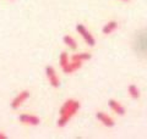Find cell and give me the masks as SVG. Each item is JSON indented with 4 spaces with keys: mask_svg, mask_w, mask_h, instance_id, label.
Returning a JSON list of instances; mask_svg holds the SVG:
<instances>
[{
    "mask_svg": "<svg viewBox=\"0 0 147 139\" xmlns=\"http://www.w3.org/2000/svg\"><path fill=\"white\" fill-rule=\"evenodd\" d=\"M80 103L75 99H67L65 103L63 104V106L60 108V111H59V120H58V127H64L66 126V123L70 121L71 117L75 115L77 111L80 110Z\"/></svg>",
    "mask_w": 147,
    "mask_h": 139,
    "instance_id": "obj_1",
    "label": "cell"
},
{
    "mask_svg": "<svg viewBox=\"0 0 147 139\" xmlns=\"http://www.w3.org/2000/svg\"><path fill=\"white\" fill-rule=\"evenodd\" d=\"M76 31H77V33H79L82 38H84V40L86 41L87 45H90V46L96 45V39L93 38V35L91 34V32L87 29L84 25H80V23H79V25L76 26Z\"/></svg>",
    "mask_w": 147,
    "mask_h": 139,
    "instance_id": "obj_2",
    "label": "cell"
},
{
    "mask_svg": "<svg viewBox=\"0 0 147 139\" xmlns=\"http://www.w3.org/2000/svg\"><path fill=\"white\" fill-rule=\"evenodd\" d=\"M45 76H47L48 81L50 83V86L54 87V88H58L60 86V80H59V77L57 75V72H55V70L53 66H47L45 67Z\"/></svg>",
    "mask_w": 147,
    "mask_h": 139,
    "instance_id": "obj_3",
    "label": "cell"
},
{
    "mask_svg": "<svg viewBox=\"0 0 147 139\" xmlns=\"http://www.w3.org/2000/svg\"><path fill=\"white\" fill-rule=\"evenodd\" d=\"M30 98V92L28 90H24V92H21L20 94H17L15 98L12 99V101H11V104H10V106H11V109H13V110H16V109H18L20 106L25 103V101Z\"/></svg>",
    "mask_w": 147,
    "mask_h": 139,
    "instance_id": "obj_4",
    "label": "cell"
},
{
    "mask_svg": "<svg viewBox=\"0 0 147 139\" xmlns=\"http://www.w3.org/2000/svg\"><path fill=\"white\" fill-rule=\"evenodd\" d=\"M18 121L25 124H30V126H38L40 123V118L38 116L30 115V114H21L18 116Z\"/></svg>",
    "mask_w": 147,
    "mask_h": 139,
    "instance_id": "obj_5",
    "label": "cell"
},
{
    "mask_svg": "<svg viewBox=\"0 0 147 139\" xmlns=\"http://www.w3.org/2000/svg\"><path fill=\"white\" fill-rule=\"evenodd\" d=\"M96 117L99 122H102L105 127H113L114 126V120L110 117L109 115L104 114V112H97L96 114Z\"/></svg>",
    "mask_w": 147,
    "mask_h": 139,
    "instance_id": "obj_6",
    "label": "cell"
},
{
    "mask_svg": "<svg viewBox=\"0 0 147 139\" xmlns=\"http://www.w3.org/2000/svg\"><path fill=\"white\" fill-rule=\"evenodd\" d=\"M108 105H109V108L112 109L115 114H118V115H125V108H124L120 103H118L117 100L110 99L108 101Z\"/></svg>",
    "mask_w": 147,
    "mask_h": 139,
    "instance_id": "obj_7",
    "label": "cell"
},
{
    "mask_svg": "<svg viewBox=\"0 0 147 139\" xmlns=\"http://www.w3.org/2000/svg\"><path fill=\"white\" fill-rule=\"evenodd\" d=\"M82 66V62L81 61H71L69 62L67 67L64 70V73H66V75H70V73H74L75 71H77V70H80Z\"/></svg>",
    "mask_w": 147,
    "mask_h": 139,
    "instance_id": "obj_8",
    "label": "cell"
},
{
    "mask_svg": "<svg viewBox=\"0 0 147 139\" xmlns=\"http://www.w3.org/2000/svg\"><path fill=\"white\" fill-rule=\"evenodd\" d=\"M117 28H118V22L117 21H109L107 25L103 26L102 32L104 34H110V33H113Z\"/></svg>",
    "mask_w": 147,
    "mask_h": 139,
    "instance_id": "obj_9",
    "label": "cell"
},
{
    "mask_svg": "<svg viewBox=\"0 0 147 139\" xmlns=\"http://www.w3.org/2000/svg\"><path fill=\"white\" fill-rule=\"evenodd\" d=\"M91 57H92V55L90 53H80V54L72 55L71 60H72V61H81V62H84V61H87V60H91Z\"/></svg>",
    "mask_w": 147,
    "mask_h": 139,
    "instance_id": "obj_10",
    "label": "cell"
},
{
    "mask_svg": "<svg viewBox=\"0 0 147 139\" xmlns=\"http://www.w3.org/2000/svg\"><path fill=\"white\" fill-rule=\"evenodd\" d=\"M63 41H64V43H65V45H67L70 49H72V50H76V49H77V43H76V40L74 39L71 35H64Z\"/></svg>",
    "mask_w": 147,
    "mask_h": 139,
    "instance_id": "obj_11",
    "label": "cell"
},
{
    "mask_svg": "<svg viewBox=\"0 0 147 139\" xmlns=\"http://www.w3.org/2000/svg\"><path fill=\"white\" fill-rule=\"evenodd\" d=\"M127 93L132 99H139L140 98V89L135 84H130L127 87Z\"/></svg>",
    "mask_w": 147,
    "mask_h": 139,
    "instance_id": "obj_12",
    "label": "cell"
},
{
    "mask_svg": "<svg viewBox=\"0 0 147 139\" xmlns=\"http://www.w3.org/2000/svg\"><path fill=\"white\" fill-rule=\"evenodd\" d=\"M69 62H70V60H69V55H67L65 51H63V53L60 54V57H59V63H60V67H61L63 71L67 67Z\"/></svg>",
    "mask_w": 147,
    "mask_h": 139,
    "instance_id": "obj_13",
    "label": "cell"
},
{
    "mask_svg": "<svg viewBox=\"0 0 147 139\" xmlns=\"http://www.w3.org/2000/svg\"><path fill=\"white\" fill-rule=\"evenodd\" d=\"M7 138V136L5 133H3V132H0V139H6Z\"/></svg>",
    "mask_w": 147,
    "mask_h": 139,
    "instance_id": "obj_14",
    "label": "cell"
},
{
    "mask_svg": "<svg viewBox=\"0 0 147 139\" xmlns=\"http://www.w3.org/2000/svg\"><path fill=\"white\" fill-rule=\"evenodd\" d=\"M121 1H130V0H121Z\"/></svg>",
    "mask_w": 147,
    "mask_h": 139,
    "instance_id": "obj_15",
    "label": "cell"
}]
</instances>
